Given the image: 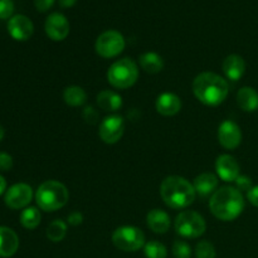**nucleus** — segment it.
<instances>
[{
    "instance_id": "nucleus-33",
    "label": "nucleus",
    "mask_w": 258,
    "mask_h": 258,
    "mask_svg": "<svg viewBox=\"0 0 258 258\" xmlns=\"http://www.w3.org/2000/svg\"><path fill=\"white\" fill-rule=\"evenodd\" d=\"M54 2L55 0H34V4H35V8H37V10L44 13L53 7Z\"/></svg>"
},
{
    "instance_id": "nucleus-18",
    "label": "nucleus",
    "mask_w": 258,
    "mask_h": 258,
    "mask_svg": "<svg viewBox=\"0 0 258 258\" xmlns=\"http://www.w3.org/2000/svg\"><path fill=\"white\" fill-rule=\"evenodd\" d=\"M146 223L154 233L164 234L170 228V217L161 209H153L146 216Z\"/></svg>"
},
{
    "instance_id": "nucleus-17",
    "label": "nucleus",
    "mask_w": 258,
    "mask_h": 258,
    "mask_svg": "<svg viewBox=\"0 0 258 258\" xmlns=\"http://www.w3.org/2000/svg\"><path fill=\"white\" fill-rule=\"evenodd\" d=\"M223 72L227 78L231 81L241 80L246 72V63L244 59L238 54H229L223 60Z\"/></svg>"
},
{
    "instance_id": "nucleus-23",
    "label": "nucleus",
    "mask_w": 258,
    "mask_h": 258,
    "mask_svg": "<svg viewBox=\"0 0 258 258\" xmlns=\"http://www.w3.org/2000/svg\"><path fill=\"white\" fill-rule=\"evenodd\" d=\"M63 100L68 106L78 107L87 101V93L80 86H70L63 91Z\"/></svg>"
},
{
    "instance_id": "nucleus-9",
    "label": "nucleus",
    "mask_w": 258,
    "mask_h": 258,
    "mask_svg": "<svg viewBox=\"0 0 258 258\" xmlns=\"http://www.w3.org/2000/svg\"><path fill=\"white\" fill-rule=\"evenodd\" d=\"M123 131H125V121H123L122 116L111 115L103 118L102 122L100 123L98 135L103 143L112 145V144L120 141L123 135Z\"/></svg>"
},
{
    "instance_id": "nucleus-35",
    "label": "nucleus",
    "mask_w": 258,
    "mask_h": 258,
    "mask_svg": "<svg viewBox=\"0 0 258 258\" xmlns=\"http://www.w3.org/2000/svg\"><path fill=\"white\" fill-rule=\"evenodd\" d=\"M247 199L249 201V203L252 206L257 207L258 208V185L253 186L249 191H247Z\"/></svg>"
},
{
    "instance_id": "nucleus-19",
    "label": "nucleus",
    "mask_w": 258,
    "mask_h": 258,
    "mask_svg": "<svg viewBox=\"0 0 258 258\" xmlns=\"http://www.w3.org/2000/svg\"><path fill=\"white\" fill-rule=\"evenodd\" d=\"M193 186L197 194L201 197H208L217 190L218 178L212 173H203L194 179Z\"/></svg>"
},
{
    "instance_id": "nucleus-2",
    "label": "nucleus",
    "mask_w": 258,
    "mask_h": 258,
    "mask_svg": "<svg viewBox=\"0 0 258 258\" xmlns=\"http://www.w3.org/2000/svg\"><path fill=\"white\" fill-rule=\"evenodd\" d=\"M229 86L224 78L213 72H203L193 81V93L207 106H218L227 98Z\"/></svg>"
},
{
    "instance_id": "nucleus-5",
    "label": "nucleus",
    "mask_w": 258,
    "mask_h": 258,
    "mask_svg": "<svg viewBox=\"0 0 258 258\" xmlns=\"http://www.w3.org/2000/svg\"><path fill=\"white\" fill-rule=\"evenodd\" d=\"M138 78V64L130 58L116 60L107 71L108 83L117 90H126V88L133 87Z\"/></svg>"
},
{
    "instance_id": "nucleus-16",
    "label": "nucleus",
    "mask_w": 258,
    "mask_h": 258,
    "mask_svg": "<svg viewBox=\"0 0 258 258\" xmlns=\"http://www.w3.org/2000/svg\"><path fill=\"white\" fill-rule=\"evenodd\" d=\"M19 248V238L13 229L0 227V257H12Z\"/></svg>"
},
{
    "instance_id": "nucleus-21",
    "label": "nucleus",
    "mask_w": 258,
    "mask_h": 258,
    "mask_svg": "<svg viewBox=\"0 0 258 258\" xmlns=\"http://www.w3.org/2000/svg\"><path fill=\"white\" fill-rule=\"evenodd\" d=\"M97 105L103 111L116 112L122 107V97L113 91L103 90L97 95Z\"/></svg>"
},
{
    "instance_id": "nucleus-15",
    "label": "nucleus",
    "mask_w": 258,
    "mask_h": 258,
    "mask_svg": "<svg viewBox=\"0 0 258 258\" xmlns=\"http://www.w3.org/2000/svg\"><path fill=\"white\" fill-rule=\"evenodd\" d=\"M155 107L160 115L169 117L176 115L181 110V101L175 93L164 92L156 98Z\"/></svg>"
},
{
    "instance_id": "nucleus-14",
    "label": "nucleus",
    "mask_w": 258,
    "mask_h": 258,
    "mask_svg": "<svg viewBox=\"0 0 258 258\" xmlns=\"http://www.w3.org/2000/svg\"><path fill=\"white\" fill-rule=\"evenodd\" d=\"M216 170L219 178L227 183L236 181V179L239 176L238 163L233 156L227 155V154L218 156L216 161Z\"/></svg>"
},
{
    "instance_id": "nucleus-26",
    "label": "nucleus",
    "mask_w": 258,
    "mask_h": 258,
    "mask_svg": "<svg viewBox=\"0 0 258 258\" xmlns=\"http://www.w3.org/2000/svg\"><path fill=\"white\" fill-rule=\"evenodd\" d=\"M146 258H166L168 256V249L163 243L158 241H150L144 246Z\"/></svg>"
},
{
    "instance_id": "nucleus-1",
    "label": "nucleus",
    "mask_w": 258,
    "mask_h": 258,
    "mask_svg": "<svg viewBox=\"0 0 258 258\" xmlns=\"http://www.w3.org/2000/svg\"><path fill=\"white\" fill-rule=\"evenodd\" d=\"M209 208L219 221H234L244 209L243 196L234 186H222L212 194Z\"/></svg>"
},
{
    "instance_id": "nucleus-24",
    "label": "nucleus",
    "mask_w": 258,
    "mask_h": 258,
    "mask_svg": "<svg viewBox=\"0 0 258 258\" xmlns=\"http://www.w3.org/2000/svg\"><path fill=\"white\" fill-rule=\"evenodd\" d=\"M40 212L35 207L25 208L20 214V223L27 229H35L40 223Z\"/></svg>"
},
{
    "instance_id": "nucleus-3",
    "label": "nucleus",
    "mask_w": 258,
    "mask_h": 258,
    "mask_svg": "<svg viewBox=\"0 0 258 258\" xmlns=\"http://www.w3.org/2000/svg\"><path fill=\"white\" fill-rule=\"evenodd\" d=\"M160 196L164 203L171 209L188 208L196 201V189L183 176L171 175L160 184Z\"/></svg>"
},
{
    "instance_id": "nucleus-29",
    "label": "nucleus",
    "mask_w": 258,
    "mask_h": 258,
    "mask_svg": "<svg viewBox=\"0 0 258 258\" xmlns=\"http://www.w3.org/2000/svg\"><path fill=\"white\" fill-rule=\"evenodd\" d=\"M14 13V3L12 0H0V19H9Z\"/></svg>"
},
{
    "instance_id": "nucleus-25",
    "label": "nucleus",
    "mask_w": 258,
    "mask_h": 258,
    "mask_svg": "<svg viewBox=\"0 0 258 258\" xmlns=\"http://www.w3.org/2000/svg\"><path fill=\"white\" fill-rule=\"evenodd\" d=\"M67 234V224L60 219H55L48 226L47 237L52 242H60Z\"/></svg>"
},
{
    "instance_id": "nucleus-11",
    "label": "nucleus",
    "mask_w": 258,
    "mask_h": 258,
    "mask_svg": "<svg viewBox=\"0 0 258 258\" xmlns=\"http://www.w3.org/2000/svg\"><path fill=\"white\" fill-rule=\"evenodd\" d=\"M218 141L227 150L238 148L242 143V131L236 122L226 120L219 125Z\"/></svg>"
},
{
    "instance_id": "nucleus-32",
    "label": "nucleus",
    "mask_w": 258,
    "mask_h": 258,
    "mask_svg": "<svg viewBox=\"0 0 258 258\" xmlns=\"http://www.w3.org/2000/svg\"><path fill=\"white\" fill-rule=\"evenodd\" d=\"M13 168V158L7 153H0V170L8 171Z\"/></svg>"
},
{
    "instance_id": "nucleus-20",
    "label": "nucleus",
    "mask_w": 258,
    "mask_h": 258,
    "mask_svg": "<svg viewBox=\"0 0 258 258\" xmlns=\"http://www.w3.org/2000/svg\"><path fill=\"white\" fill-rule=\"evenodd\" d=\"M237 103L241 110L254 112L258 110V92L252 87H242L237 93Z\"/></svg>"
},
{
    "instance_id": "nucleus-4",
    "label": "nucleus",
    "mask_w": 258,
    "mask_h": 258,
    "mask_svg": "<svg viewBox=\"0 0 258 258\" xmlns=\"http://www.w3.org/2000/svg\"><path fill=\"white\" fill-rule=\"evenodd\" d=\"M70 199V193L64 184L57 180L42 183L35 193L38 207L44 212H55L63 208Z\"/></svg>"
},
{
    "instance_id": "nucleus-34",
    "label": "nucleus",
    "mask_w": 258,
    "mask_h": 258,
    "mask_svg": "<svg viewBox=\"0 0 258 258\" xmlns=\"http://www.w3.org/2000/svg\"><path fill=\"white\" fill-rule=\"evenodd\" d=\"M83 222V216L80 213V212H73L68 216V223L71 226H80Z\"/></svg>"
},
{
    "instance_id": "nucleus-13",
    "label": "nucleus",
    "mask_w": 258,
    "mask_h": 258,
    "mask_svg": "<svg viewBox=\"0 0 258 258\" xmlns=\"http://www.w3.org/2000/svg\"><path fill=\"white\" fill-rule=\"evenodd\" d=\"M8 32L12 35L13 39L24 42V40H28L33 35L34 27H33V23L29 18L25 17V15L18 14L9 19Z\"/></svg>"
},
{
    "instance_id": "nucleus-7",
    "label": "nucleus",
    "mask_w": 258,
    "mask_h": 258,
    "mask_svg": "<svg viewBox=\"0 0 258 258\" xmlns=\"http://www.w3.org/2000/svg\"><path fill=\"white\" fill-rule=\"evenodd\" d=\"M112 243L121 251L135 252L145 246V234L136 227L123 226L112 233Z\"/></svg>"
},
{
    "instance_id": "nucleus-8",
    "label": "nucleus",
    "mask_w": 258,
    "mask_h": 258,
    "mask_svg": "<svg viewBox=\"0 0 258 258\" xmlns=\"http://www.w3.org/2000/svg\"><path fill=\"white\" fill-rule=\"evenodd\" d=\"M125 38L117 30H106L97 38L96 53L102 58L117 57L125 49Z\"/></svg>"
},
{
    "instance_id": "nucleus-6",
    "label": "nucleus",
    "mask_w": 258,
    "mask_h": 258,
    "mask_svg": "<svg viewBox=\"0 0 258 258\" xmlns=\"http://www.w3.org/2000/svg\"><path fill=\"white\" fill-rule=\"evenodd\" d=\"M176 233L184 238H198L207 229L206 221L194 211H184L178 214L174 223Z\"/></svg>"
},
{
    "instance_id": "nucleus-38",
    "label": "nucleus",
    "mask_w": 258,
    "mask_h": 258,
    "mask_svg": "<svg viewBox=\"0 0 258 258\" xmlns=\"http://www.w3.org/2000/svg\"><path fill=\"white\" fill-rule=\"evenodd\" d=\"M4 135H5V133H4V127H3V126L0 125V141H2L3 139H4Z\"/></svg>"
},
{
    "instance_id": "nucleus-10",
    "label": "nucleus",
    "mask_w": 258,
    "mask_h": 258,
    "mask_svg": "<svg viewBox=\"0 0 258 258\" xmlns=\"http://www.w3.org/2000/svg\"><path fill=\"white\" fill-rule=\"evenodd\" d=\"M33 190L28 184L19 183L10 186L5 193V204L12 209L25 208L32 202Z\"/></svg>"
},
{
    "instance_id": "nucleus-36",
    "label": "nucleus",
    "mask_w": 258,
    "mask_h": 258,
    "mask_svg": "<svg viewBox=\"0 0 258 258\" xmlns=\"http://www.w3.org/2000/svg\"><path fill=\"white\" fill-rule=\"evenodd\" d=\"M77 0H59V4L62 8H71L76 4Z\"/></svg>"
},
{
    "instance_id": "nucleus-31",
    "label": "nucleus",
    "mask_w": 258,
    "mask_h": 258,
    "mask_svg": "<svg viewBox=\"0 0 258 258\" xmlns=\"http://www.w3.org/2000/svg\"><path fill=\"white\" fill-rule=\"evenodd\" d=\"M236 185H237V189H238L239 191H242V190L249 191L252 188H253V186H252L251 178H248L247 175H241V174H239L238 178L236 179Z\"/></svg>"
},
{
    "instance_id": "nucleus-30",
    "label": "nucleus",
    "mask_w": 258,
    "mask_h": 258,
    "mask_svg": "<svg viewBox=\"0 0 258 258\" xmlns=\"http://www.w3.org/2000/svg\"><path fill=\"white\" fill-rule=\"evenodd\" d=\"M83 120L87 123H91V125H95L98 120V112L92 107V106H87V107L83 110Z\"/></svg>"
},
{
    "instance_id": "nucleus-28",
    "label": "nucleus",
    "mask_w": 258,
    "mask_h": 258,
    "mask_svg": "<svg viewBox=\"0 0 258 258\" xmlns=\"http://www.w3.org/2000/svg\"><path fill=\"white\" fill-rule=\"evenodd\" d=\"M173 254L175 258H190V246L184 241H176L173 246Z\"/></svg>"
},
{
    "instance_id": "nucleus-27",
    "label": "nucleus",
    "mask_w": 258,
    "mask_h": 258,
    "mask_svg": "<svg viewBox=\"0 0 258 258\" xmlns=\"http://www.w3.org/2000/svg\"><path fill=\"white\" fill-rule=\"evenodd\" d=\"M197 258H216V248L208 241H201L196 247Z\"/></svg>"
},
{
    "instance_id": "nucleus-37",
    "label": "nucleus",
    "mask_w": 258,
    "mask_h": 258,
    "mask_svg": "<svg viewBox=\"0 0 258 258\" xmlns=\"http://www.w3.org/2000/svg\"><path fill=\"white\" fill-rule=\"evenodd\" d=\"M5 188H7V181H5V179L0 175V196L4 193Z\"/></svg>"
},
{
    "instance_id": "nucleus-12",
    "label": "nucleus",
    "mask_w": 258,
    "mask_h": 258,
    "mask_svg": "<svg viewBox=\"0 0 258 258\" xmlns=\"http://www.w3.org/2000/svg\"><path fill=\"white\" fill-rule=\"evenodd\" d=\"M44 29L50 39L54 42H60L70 34V23L63 14L53 13L45 20Z\"/></svg>"
},
{
    "instance_id": "nucleus-22",
    "label": "nucleus",
    "mask_w": 258,
    "mask_h": 258,
    "mask_svg": "<svg viewBox=\"0 0 258 258\" xmlns=\"http://www.w3.org/2000/svg\"><path fill=\"white\" fill-rule=\"evenodd\" d=\"M139 62H140L141 68L150 75H156V73L161 72L164 68L163 58L155 52H146L141 54Z\"/></svg>"
}]
</instances>
